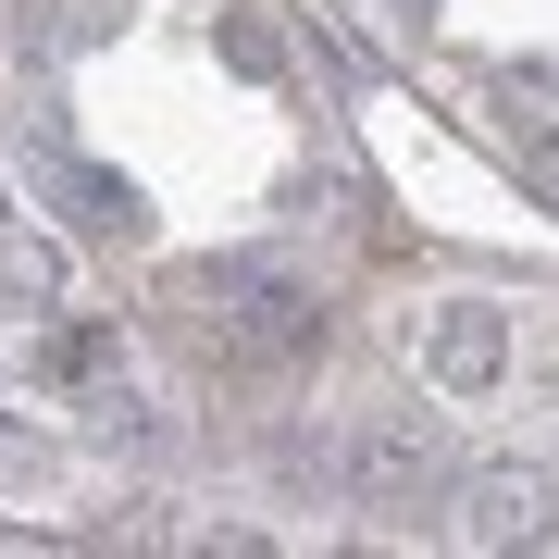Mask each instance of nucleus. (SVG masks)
I'll return each instance as SVG.
<instances>
[{
	"instance_id": "obj_3",
	"label": "nucleus",
	"mask_w": 559,
	"mask_h": 559,
	"mask_svg": "<svg viewBox=\"0 0 559 559\" xmlns=\"http://www.w3.org/2000/svg\"><path fill=\"white\" fill-rule=\"evenodd\" d=\"M336 473H348V498H373V510H423V498H448V485H460L448 448L423 436V423H373V436L336 460Z\"/></svg>"
},
{
	"instance_id": "obj_1",
	"label": "nucleus",
	"mask_w": 559,
	"mask_h": 559,
	"mask_svg": "<svg viewBox=\"0 0 559 559\" xmlns=\"http://www.w3.org/2000/svg\"><path fill=\"white\" fill-rule=\"evenodd\" d=\"M25 373H38V399L75 411L87 436L150 448V399H138V360H124V323H100V311H50L38 348H25Z\"/></svg>"
},
{
	"instance_id": "obj_5",
	"label": "nucleus",
	"mask_w": 559,
	"mask_h": 559,
	"mask_svg": "<svg viewBox=\"0 0 559 559\" xmlns=\"http://www.w3.org/2000/svg\"><path fill=\"white\" fill-rule=\"evenodd\" d=\"M498 360H510V311H498V299H448L436 323H423V373L460 385V399H485Z\"/></svg>"
},
{
	"instance_id": "obj_6",
	"label": "nucleus",
	"mask_w": 559,
	"mask_h": 559,
	"mask_svg": "<svg viewBox=\"0 0 559 559\" xmlns=\"http://www.w3.org/2000/svg\"><path fill=\"white\" fill-rule=\"evenodd\" d=\"M38 187L62 200V224H75V237H138V187L124 175H100V162H75V150H38Z\"/></svg>"
},
{
	"instance_id": "obj_4",
	"label": "nucleus",
	"mask_w": 559,
	"mask_h": 559,
	"mask_svg": "<svg viewBox=\"0 0 559 559\" xmlns=\"http://www.w3.org/2000/svg\"><path fill=\"white\" fill-rule=\"evenodd\" d=\"M547 510H559V485H547V473H510V460L460 473V535H473V547H535V535H547Z\"/></svg>"
},
{
	"instance_id": "obj_7",
	"label": "nucleus",
	"mask_w": 559,
	"mask_h": 559,
	"mask_svg": "<svg viewBox=\"0 0 559 559\" xmlns=\"http://www.w3.org/2000/svg\"><path fill=\"white\" fill-rule=\"evenodd\" d=\"M224 62L274 87V75H286V38H274V25H261V13H224Z\"/></svg>"
},
{
	"instance_id": "obj_2",
	"label": "nucleus",
	"mask_w": 559,
	"mask_h": 559,
	"mask_svg": "<svg viewBox=\"0 0 559 559\" xmlns=\"http://www.w3.org/2000/svg\"><path fill=\"white\" fill-rule=\"evenodd\" d=\"M187 299H200V311L224 323V348H249V360H299V348L323 336V286H311L286 249H224V261H200Z\"/></svg>"
}]
</instances>
